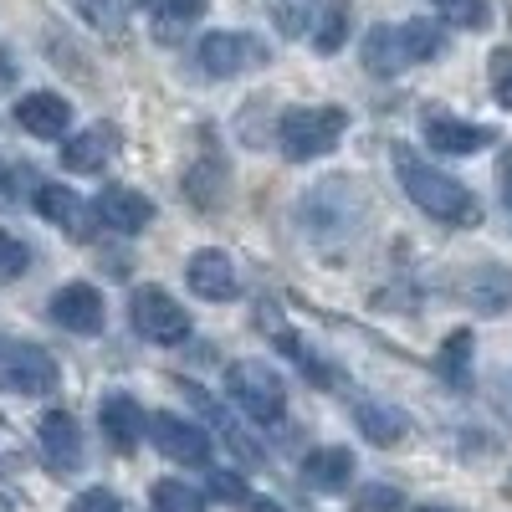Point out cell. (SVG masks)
<instances>
[{
    "label": "cell",
    "instance_id": "6da1fadb",
    "mask_svg": "<svg viewBox=\"0 0 512 512\" xmlns=\"http://www.w3.org/2000/svg\"><path fill=\"white\" fill-rule=\"evenodd\" d=\"M395 175H400L405 195L415 200V210H425L431 221H441V226H477L482 221V200L461 180H451L446 169H436L431 159H420L410 144H395Z\"/></svg>",
    "mask_w": 512,
    "mask_h": 512
},
{
    "label": "cell",
    "instance_id": "7a4b0ae2",
    "mask_svg": "<svg viewBox=\"0 0 512 512\" xmlns=\"http://www.w3.org/2000/svg\"><path fill=\"white\" fill-rule=\"evenodd\" d=\"M446 47V31L436 21H405V26H369L364 36V67L374 77H400L415 62H431Z\"/></svg>",
    "mask_w": 512,
    "mask_h": 512
},
{
    "label": "cell",
    "instance_id": "3957f363",
    "mask_svg": "<svg viewBox=\"0 0 512 512\" xmlns=\"http://www.w3.org/2000/svg\"><path fill=\"white\" fill-rule=\"evenodd\" d=\"M349 128V113L344 108H287L277 118V144L292 164H308V159H323L338 149Z\"/></svg>",
    "mask_w": 512,
    "mask_h": 512
},
{
    "label": "cell",
    "instance_id": "277c9868",
    "mask_svg": "<svg viewBox=\"0 0 512 512\" xmlns=\"http://www.w3.org/2000/svg\"><path fill=\"white\" fill-rule=\"evenodd\" d=\"M226 390H231V400H236L256 425H272V420H282V410H287L282 374H277L272 364H262V359H236V364L226 369Z\"/></svg>",
    "mask_w": 512,
    "mask_h": 512
},
{
    "label": "cell",
    "instance_id": "5b68a950",
    "mask_svg": "<svg viewBox=\"0 0 512 512\" xmlns=\"http://www.w3.org/2000/svg\"><path fill=\"white\" fill-rule=\"evenodd\" d=\"M195 57L210 77H241V72L267 67L272 52L262 47V36H251V31H210L195 47Z\"/></svg>",
    "mask_w": 512,
    "mask_h": 512
},
{
    "label": "cell",
    "instance_id": "8992f818",
    "mask_svg": "<svg viewBox=\"0 0 512 512\" xmlns=\"http://www.w3.org/2000/svg\"><path fill=\"white\" fill-rule=\"evenodd\" d=\"M128 313H134V328L149 338V344H185L190 338V313L169 297L164 287H139L134 303H128Z\"/></svg>",
    "mask_w": 512,
    "mask_h": 512
},
{
    "label": "cell",
    "instance_id": "52a82bcc",
    "mask_svg": "<svg viewBox=\"0 0 512 512\" xmlns=\"http://www.w3.org/2000/svg\"><path fill=\"white\" fill-rule=\"evenodd\" d=\"M0 384L11 395H52L57 390V359L36 344L0 349Z\"/></svg>",
    "mask_w": 512,
    "mask_h": 512
},
{
    "label": "cell",
    "instance_id": "ba28073f",
    "mask_svg": "<svg viewBox=\"0 0 512 512\" xmlns=\"http://www.w3.org/2000/svg\"><path fill=\"white\" fill-rule=\"evenodd\" d=\"M149 441L169 456V461H180V466H205L210 461V436L200 431L195 420L185 415H149Z\"/></svg>",
    "mask_w": 512,
    "mask_h": 512
},
{
    "label": "cell",
    "instance_id": "9c48e42d",
    "mask_svg": "<svg viewBox=\"0 0 512 512\" xmlns=\"http://www.w3.org/2000/svg\"><path fill=\"white\" fill-rule=\"evenodd\" d=\"M425 144L436 154H482V149L497 144V128L466 123V118H451V113H425Z\"/></svg>",
    "mask_w": 512,
    "mask_h": 512
},
{
    "label": "cell",
    "instance_id": "30bf717a",
    "mask_svg": "<svg viewBox=\"0 0 512 512\" xmlns=\"http://www.w3.org/2000/svg\"><path fill=\"white\" fill-rule=\"evenodd\" d=\"M52 323L67 333H103V292L88 282H67L52 292Z\"/></svg>",
    "mask_w": 512,
    "mask_h": 512
},
{
    "label": "cell",
    "instance_id": "8fae6325",
    "mask_svg": "<svg viewBox=\"0 0 512 512\" xmlns=\"http://www.w3.org/2000/svg\"><path fill=\"white\" fill-rule=\"evenodd\" d=\"M185 282H190L195 297H205V303H231L236 297V267H231V256L216 251V246H205V251L190 256Z\"/></svg>",
    "mask_w": 512,
    "mask_h": 512
},
{
    "label": "cell",
    "instance_id": "7c38bea8",
    "mask_svg": "<svg viewBox=\"0 0 512 512\" xmlns=\"http://www.w3.org/2000/svg\"><path fill=\"white\" fill-rule=\"evenodd\" d=\"M113 154H118V128L113 123H93V128H82V134H72L62 144V164L72 175H98Z\"/></svg>",
    "mask_w": 512,
    "mask_h": 512
},
{
    "label": "cell",
    "instance_id": "4fadbf2b",
    "mask_svg": "<svg viewBox=\"0 0 512 512\" xmlns=\"http://www.w3.org/2000/svg\"><path fill=\"white\" fill-rule=\"evenodd\" d=\"M36 210H41V216H47L57 231H72L77 241H88L93 236V210H88V200H82V195H72L67 185H41L36 190Z\"/></svg>",
    "mask_w": 512,
    "mask_h": 512
},
{
    "label": "cell",
    "instance_id": "5bb4252c",
    "mask_svg": "<svg viewBox=\"0 0 512 512\" xmlns=\"http://www.w3.org/2000/svg\"><path fill=\"white\" fill-rule=\"evenodd\" d=\"M36 441H41V451H47V461L57 466V472H77V466H82V431H77V420L67 410H47V415H41Z\"/></svg>",
    "mask_w": 512,
    "mask_h": 512
},
{
    "label": "cell",
    "instance_id": "9a60e30c",
    "mask_svg": "<svg viewBox=\"0 0 512 512\" xmlns=\"http://www.w3.org/2000/svg\"><path fill=\"white\" fill-rule=\"evenodd\" d=\"M98 221L113 226L118 236H139L149 221H154V205L139 195V190H123V185H108L98 195Z\"/></svg>",
    "mask_w": 512,
    "mask_h": 512
},
{
    "label": "cell",
    "instance_id": "2e32d148",
    "mask_svg": "<svg viewBox=\"0 0 512 512\" xmlns=\"http://www.w3.org/2000/svg\"><path fill=\"white\" fill-rule=\"evenodd\" d=\"M103 436H108V446H113L118 456L139 451V441L149 436V415L128 400V395H108V400H103Z\"/></svg>",
    "mask_w": 512,
    "mask_h": 512
},
{
    "label": "cell",
    "instance_id": "e0dca14e",
    "mask_svg": "<svg viewBox=\"0 0 512 512\" xmlns=\"http://www.w3.org/2000/svg\"><path fill=\"white\" fill-rule=\"evenodd\" d=\"M16 123L26 128L31 139H62L67 123H72V108H67V98H57V93H26V98L16 103Z\"/></svg>",
    "mask_w": 512,
    "mask_h": 512
},
{
    "label": "cell",
    "instance_id": "ac0fdd59",
    "mask_svg": "<svg viewBox=\"0 0 512 512\" xmlns=\"http://www.w3.org/2000/svg\"><path fill=\"white\" fill-rule=\"evenodd\" d=\"M185 195L205 210V216H216L221 200H226V169H221V154L210 149V139H205V159L190 164V175H185Z\"/></svg>",
    "mask_w": 512,
    "mask_h": 512
},
{
    "label": "cell",
    "instance_id": "d6986e66",
    "mask_svg": "<svg viewBox=\"0 0 512 512\" xmlns=\"http://www.w3.org/2000/svg\"><path fill=\"white\" fill-rule=\"evenodd\" d=\"M354 477V456L344 446H318L308 461H303V482L318 487V492H344Z\"/></svg>",
    "mask_w": 512,
    "mask_h": 512
},
{
    "label": "cell",
    "instance_id": "ffe728a7",
    "mask_svg": "<svg viewBox=\"0 0 512 512\" xmlns=\"http://www.w3.org/2000/svg\"><path fill=\"white\" fill-rule=\"evenodd\" d=\"M354 425L364 431V441H374V446H400L405 431H410V420L395 405H379V400H359L354 405Z\"/></svg>",
    "mask_w": 512,
    "mask_h": 512
},
{
    "label": "cell",
    "instance_id": "44dd1931",
    "mask_svg": "<svg viewBox=\"0 0 512 512\" xmlns=\"http://www.w3.org/2000/svg\"><path fill=\"white\" fill-rule=\"evenodd\" d=\"M466 303L482 308V313H502L512 303V272H502V267L472 272V277H466Z\"/></svg>",
    "mask_w": 512,
    "mask_h": 512
},
{
    "label": "cell",
    "instance_id": "7402d4cb",
    "mask_svg": "<svg viewBox=\"0 0 512 512\" xmlns=\"http://www.w3.org/2000/svg\"><path fill=\"white\" fill-rule=\"evenodd\" d=\"M139 6L149 11V21H154L159 36H180L185 26H195L210 11V0H139Z\"/></svg>",
    "mask_w": 512,
    "mask_h": 512
},
{
    "label": "cell",
    "instance_id": "603a6c76",
    "mask_svg": "<svg viewBox=\"0 0 512 512\" xmlns=\"http://www.w3.org/2000/svg\"><path fill=\"white\" fill-rule=\"evenodd\" d=\"M436 369H441V379H446V384L466 390V384H472V333L456 328V333L446 338V344H441V354H436Z\"/></svg>",
    "mask_w": 512,
    "mask_h": 512
},
{
    "label": "cell",
    "instance_id": "cb8c5ba5",
    "mask_svg": "<svg viewBox=\"0 0 512 512\" xmlns=\"http://www.w3.org/2000/svg\"><path fill=\"white\" fill-rule=\"evenodd\" d=\"M72 11L98 36H123V26H128V0H72Z\"/></svg>",
    "mask_w": 512,
    "mask_h": 512
},
{
    "label": "cell",
    "instance_id": "d4e9b609",
    "mask_svg": "<svg viewBox=\"0 0 512 512\" xmlns=\"http://www.w3.org/2000/svg\"><path fill=\"white\" fill-rule=\"evenodd\" d=\"M344 36H349V6L344 0H328V6L318 11V26H313V47L323 57H333L338 47H344Z\"/></svg>",
    "mask_w": 512,
    "mask_h": 512
},
{
    "label": "cell",
    "instance_id": "484cf974",
    "mask_svg": "<svg viewBox=\"0 0 512 512\" xmlns=\"http://www.w3.org/2000/svg\"><path fill=\"white\" fill-rule=\"evenodd\" d=\"M149 507L154 512H205V497L195 487H185V482H154Z\"/></svg>",
    "mask_w": 512,
    "mask_h": 512
},
{
    "label": "cell",
    "instance_id": "4316f807",
    "mask_svg": "<svg viewBox=\"0 0 512 512\" xmlns=\"http://www.w3.org/2000/svg\"><path fill=\"white\" fill-rule=\"evenodd\" d=\"M431 6H436L451 26H461V31H482V26L492 21L487 0H431Z\"/></svg>",
    "mask_w": 512,
    "mask_h": 512
},
{
    "label": "cell",
    "instance_id": "83f0119b",
    "mask_svg": "<svg viewBox=\"0 0 512 512\" xmlns=\"http://www.w3.org/2000/svg\"><path fill=\"white\" fill-rule=\"evenodd\" d=\"M26 267H31V246L21 236H11V231H0V287L26 277Z\"/></svg>",
    "mask_w": 512,
    "mask_h": 512
},
{
    "label": "cell",
    "instance_id": "f1b7e54d",
    "mask_svg": "<svg viewBox=\"0 0 512 512\" xmlns=\"http://www.w3.org/2000/svg\"><path fill=\"white\" fill-rule=\"evenodd\" d=\"M318 11H323L318 0H277V6H272V16H277V26H282L287 36L308 31V21H313Z\"/></svg>",
    "mask_w": 512,
    "mask_h": 512
},
{
    "label": "cell",
    "instance_id": "f546056e",
    "mask_svg": "<svg viewBox=\"0 0 512 512\" xmlns=\"http://www.w3.org/2000/svg\"><path fill=\"white\" fill-rule=\"evenodd\" d=\"M487 77H492V98L502 108H512V47H497L487 57Z\"/></svg>",
    "mask_w": 512,
    "mask_h": 512
},
{
    "label": "cell",
    "instance_id": "4dcf8cb0",
    "mask_svg": "<svg viewBox=\"0 0 512 512\" xmlns=\"http://www.w3.org/2000/svg\"><path fill=\"white\" fill-rule=\"evenodd\" d=\"M67 512H123V502H118L108 487H88V492H82Z\"/></svg>",
    "mask_w": 512,
    "mask_h": 512
},
{
    "label": "cell",
    "instance_id": "1f68e13d",
    "mask_svg": "<svg viewBox=\"0 0 512 512\" xmlns=\"http://www.w3.org/2000/svg\"><path fill=\"white\" fill-rule=\"evenodd\" d=\"M359 512H400V492L395 487H364L359 492Z\"/></svg>",
    "mask_w": 512,
    "mask_h": 512
},
{
    "label": "cell",
    "instance_id": "d6a6232c",
    "mask_svg": "<svg viewBox=\"0 0 512 512\" xmlns=\"http://www.w3.org/2000/svg\"><path fill=\"white\" fill-rule=\"evenodd\" d=\"M210 492L226 497V502H251L246 482H241V477H231V472H210Z\"/></svg>",
    "mask_w": 512,
    "mask_h": 512
},
{
    "label": "cell",
    "instance_id": "836d02e7",
    "mask_svg": "<svg viewBox=\"0 0 512 512\" xmlns=\"http://www.w3.org/2000/svg\"><path fill=\"white\" fill-rule=\"evenodd\" d=\"M502 195H507V210H512V154H507V164H502Z\"/></svg>",
    "mask_w": 512,
    "mask_h": 512
},
{
    "label": "cell",
    "instance_id": "e575fe53",
    "mask_svg": "<svg viewBox=\"0 0 512 512\" xmlns=\"http://www.w3.org/2000/svg\"><path fill=\"white\" fill-rule=\"evenodd\" d=\"M251 512H287L282 502H267V497H251Z\"/></svg>",
    "mask_w": 512,
    "mask_h": 512
},
{
    "label": "cell",
    "instance_id": "d590c367",
    "mask_svg": "<svg viewBox=\"0 0 512 512\" xmlns=\"http://www.w3.org/2000/svg\"><path fill=\"white\" fill-rule=\"evenodd\" d=\"M11 77H16V67H11V57H6V52H0V88H6Z\"/></svg>",
    "mask_w": 512,
    "mask_h": 512
},
{
    "label": "cell",
    "instance_id": "8d00e7d4",
    "mask_svg": "<svg viewBox=\"0 0 512 512\" xmlns=\"http://www.w3.org/2000/svg\"><path fill=\"white\" fill-rule=\"evenodd\" d=\"M420 512H456V507H420Z\"/></svg>",
    "mask_w": 512,
    "mask_h": 512
}]
</instances>
